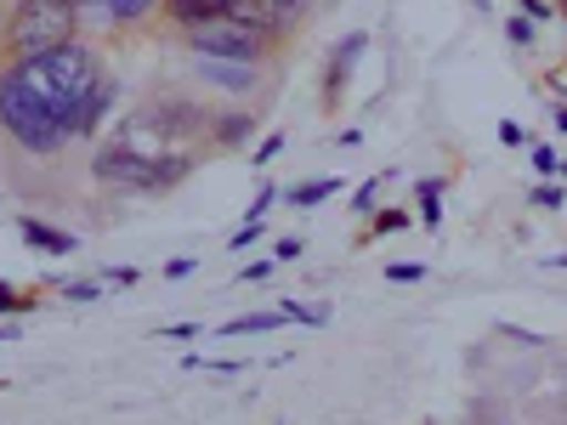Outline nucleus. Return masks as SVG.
Listing matches in <instances>:
<instances>
[{"label":"nucleus","instance_id":"nucleus-1","mask_svg":"<svg viewBox=\"0 0 567 425\" xmlns=\"http://www.w3.org/2000/svg\"><path fill=\"white\" fill-rule=\"evenodd\" d=\"M18 69H23V80L40 91V103L69 125V136H74V120H80L85 97H91V91H97V80L109 74L103 52H97L85 34L45 45V52H34V58H18Z\"/></svg>","mask_w":567,"mask_h":425},{"label":"nucleus","instance_id":"nucleus-2","mask_svg":"<svg viewBox=\"0 0 567 425\" xmlns=\"http://www.w3.org/2000/svg\"><path fill=\"white\" fill-rule=\"evenodd\" d=\"M199 165L194 148H171V154H142L131 142L109 136L97 142L91 154V182L97 187H114V194H136V199H154V194H171L176 182H187Z\"/></svg>","mask_w":567,"mask_h":425},{"label":"nucleus","instance_id":"nucleus-3","mask_svg":"<svg viewBox=\"0 0 567 425\" xmlns=\"http://www.w3.org/2000/svg\"><path fill=\"white\" fill-rule=\"evenodd\" d=\"M0 136H7L18 154H34V159H58L74 142L69 125L40 103V91L23 80L18 63H0Z\"/></svg>","mask_w":567,"mask_h":425},{"label":"nucleus","instance_id":"nucleus-4","mask_svg":"<svg viewBox=\"0 0 567 425\" xmlns=\"http://www.w3.org/2000/svg\"><path fill=\"white\" fill-rule=\"evenodd\" d=\"M85 29L80 0H7L0 12V63L34 58L58 40H74Z\"/></svg>","mask_w":567,"mask_h":425},{"label":"nucleus","instance_id":"nucleus-5","mask_svg":"<svg viewBox=\"0 0 567 425\" xmlns=\"http://www.w3.org/2000/svg\"><path fill=\"white\" fill-rule=\"evenodd\" d=\"M182 40H187V52H210V58H233V63H272V52H278V34H267L261 23H250V18H210V23H199V29H182Z\"/></svg>","mask_w":567,"mask_h":425},{"label":"nucleus","instance_id":"nucleus-6","mask_svg":"<svg viewBox=\"0 0 567 425\" xmlns=\"http://www.w3.org/2000/svg\"><path fill=\"white\" fill-rule=\"evenodd\" d=\"M187 74L205 91H221V97H250L261 85V63H233V58H210V52H187Z\"/></svg>","mask_w":567,"mask_h":425},{"label":"nucleus","instance_id":"nucleus-7","mask_svg":"<svg viewBox=\"0 0 567 425\" xmlns=\"http://www.w3.org/2000/svg\"><path fill=\"white\" fill-rule=\"evenodd\" d=\"M363 52H369V34L363 29H352L347 40H336V52H329V63H323V108H336L347 97V85H352Z\"/></svg>","mask_w":567,"mask_h":425},{"label":"nucleus","instance_id":"nucleus-8","mask_svg":"<svg viewBox=\"0 0 567 425\" xmlns=\"http://www.w3.org/2000/svg\"><path fill=\"white\" fill-rule=\"evenodd\" d=\"M307 12H312V0H239V7H233V18H250V23H261L278 40L290 34Z\"/></svg>","mask_w":567,"mask_h":425},{"label":"nucleus","instance_id":"nucleus-9","mask_svg":"<svg viewBox=\"0 0 567 425\" xmlns=\"http://www.w3.org/2000/svg\"><path fill=\"white\" fill-rule=\"evenodd\" d=\"M114 108H120V74H103V80H97V91H91V97H85L80 120H74V142H91V136H103V125L114 120Z\"/></svg>","mask_w":567,"mask_h":425},{"label":"nucleus","instance_id":"nucleus-10","mask_svg":"<svg viewBox=\"0 0 567 425\" xmlns=\"http://www.w3.org/2000/svg\"><path fill=\"white\" fill-rule=\"evenodd\" d=\"M18 239L34 245L40 256H74V250H80L74 232H63V227H52V221H40V216H18Z\"/></svg>","mask_w":567,"mask_h":425},{"label":"nucleus","instance_id":"nucleus-11","mask_svg":"<svg viewBox=\"0 0 567 425\" xmlns=\"http://www.w3.org/2000/svg\"><path fill=\"white\" fill-rule=\"evenodd\" d=\"M233 7H239V0H159L165 23H176V29H199L210 18H227Z\"/></svg>","mask_w":567,"mask_h":425},{"label":"nucleus","instance_id":"nucleus-12","mask_svg":"<svg viewBox=\"0 0 567 425\" xmlns=\"http://www.w3.org/2000/svg\"><path fill=\"white\" fill-rule=\"evenodd\" d=\"M256 114L250 108H221V114H210V148H245V142L256 136Z\"/></svg>","mask_w":567,"mask_h":425},{"label":"nucleus","instance_id":"nucleus-13","mask_svg":"<svg viewBox=\"0 0 567 425\" xmlns=\"http://www.w3.org/2000/svg\"><path fill=\"white\" fill-rule=\"evenodd\" d=\"M414 221L425 232H443V176H420L414 182Z\"/></svg>","mask_w":567,"mask_h":425},{"label":"nucleus","instance_id":"nucleus-14","mask_svg":"<svg viewBox=\"0 0 567 425\" xmlns=\"http://www.w3.org/2000/svg\"><path fill=\"white\" fill-rule=\"evenodd\" d=\"M341 176H312V182H296V187H284V199H290V210H318L341 194Z\"/></svg>","mask_w":567,"mask_h":425},{"label":"nucleus","instance_id":"nucleus-15","mask_svg":"<svg viewBox=\"0 0 567 425\" xmlns=\"http://www.w3.org/2000/svg\"><path fill=\"white\" fill-rule=\"evenodd\" d=\"M284 323H290V318H284V312L272 307V312H245V318H227V323L216 329V335H221V341H245V335H272V329H284Z\"/></svg>","mask_w":567,"mask_h":425},{"label":"nucleus","instance_id":"nucleus-16","mask_svg":"<svg viewBox=\"0 0 567 425\" xmlns=\"http://www.w3.org/2000/svg\"><path fill=\"white\" fill-rule=\"evenodd\" d=\"M154 7H159V0H97L103 23H142Z\"/></svg>","mask_w":567,"mask_h":425},{"label":"nucleus","instance_id":"nucleus-17","mask_svg":"<svg viewBox=\"0 0 567 425\" xmlns=\"http://www.w3.org/2000/svg\"><path fill=\"white\" fill-rule=\"evenodd\" d=\"M386 182H392V170L358 182V187H352V216H363V221H369V216H374V205H381V187H386Z\"/></svg>","mask_w":567,"mask_h":425},{"label":"nucleus","instance_id":"nucleus-18","mask_svg":"<svg viewBox=\"0 0 567 425\" xmlns=\"http://www.w3.org/2000/svg\"><path fill=\"white\" fill-rule=\"evenodd\" d=\"M58 296H63L69 307H91V301H103V278H63Z\"/></svg>","mask_w":567,"mask_h":425},{"label":"nucleus","instance_id":"nucleus-19","mask_svg":"<svg viewBox=\"0 0 567 425\" xmlns=\"http://www.w3.org/2000/svg\"><path fill=\"white\" fill-rule=\"evenodd\" d=\"M403 227H414V210H381V205H374V216H369V232H374V239H392V232H403Z\"/></svg>","mask_w":567,"mask_h":425},{"label":"nucleus","instance_id":"nucleus-20","mask_svg":"<svg viewBox=\"0 0 567 425\" xmlns=\"http://www.w3.org/2000/svg\"><path fill=\"white\" fill-rule=\"evenodd\" d=\"M278 312L290 318V323H307V329H323V323H329V307H307V301H296V296H284Z\"/></svg>","mask_w":567,"mask_h":425},{"label":"nucleus","instance_id":"nucleus-21","mask_svg":"<svg viewBox=\"0 0 567 425\" xmlns=\"http://www.w3.org/2000/svg\"><path fill=\"white\" fill-rule=\"evenodd\" d=\"M534 34H539V23H534L528 12H511V18H505V40H511V45H523V52H528Z\"/></svg>","mask_w":567,"mask_h":425},{"label":"nucleus","instance_id":"nucleus-22","mask_svg":"<svg viewBox=\"0 0 567 425\" xmlns=\"http://www.w3.org/2000/svg\"><path fill=\"white\" fill-rule=\"evenodd\" d=\"M284 142H290L284 131H267V136L256 142V148H250V165H256V170H267V165H272V159L284 154Z\"/></svg>","mask_w":567,"mask_h":425},{"label":"nucleus","instance_id":"nucleus-23","mask_svg":"<svg viewBox=\"0 0 567 425\" xmlns=\"http://www.w3.org/2000/svg\"><path fill=\"white\" fill-rule=\"evenodd\" d=\"M528 205H534V210H561V205H567V187H556L550 176H539V187L528 194Z\"/></svg>","mask_w":567,"mask_h":425},{"label":"nucleus","instance_id":"nucleus-24","mask_svg":"<svg viewBox=\"0 0 567 425\" xmlns=\"http://www.w3.org/2000/svg\"><path fill=\"white\" fill-rule=\"evenodd\" d=\"M34 307H40L34 296H23L18 283H7V278H0V312H7V318H18V312H34Z\"/></svg>","mask_w":567,"mask_h":425},{"label":"nucleus","instance_id":"nucleus-25","mask_svg":"<svg viewBox=\"0 0 567 425\" xmlns=\"http://www.w3.org/2000/svg\"><path fill=\"white\" fill-rule=\"evenodd\" d=\"M278 199H284V187H278V182H261V187H256V199H250V210H245V216H256V221H267V210H272Z\"/></svg>","mask_w":567,"mask_h":425},{"label":"nucleus","instance_id":"nucleus-26","mask_svg":"<svg viewBox=\"0 0 567 425\" xmlns=\"http://www.w3.org/2000/svg\"><path fill=\"white\" fill-rule=\"evenodd\" d=\"M528 165H534V176H556V170H561V159H556L550 142H534V148H528Z\"/></svg>","mask_w":567,"mask_h":425},{"label":"nucleus","instance_id":"nucleus-27","mask_svg":"<svg viewBox=\"0 0 567 425\" xmlns=\"http://www.w3.org/2000/svg\"><path fill=\"white\" fill-rule=\"evenodd\" d=\"M499 148H534V136H528V125H516V120H499Z\"/></svg>","mask_w":567,"mask_h":425},{"label":"nucleus","instance_id":"nucleus-28","mask_svg":"<svg viewBox=\"0 0 567 425\" xmlns=\"http://www.w3.org/2000/svg\"><path fill=\"white\" fill-rule=\"evenodd\" d=\"M386 278L392 283H420V278H432V267H425V261H392Z\"/></svg>","mask_w":567,"mask_h":425},{"label":"nucleus","instance_id":"nucleus-29","mask_svg":"<svg viewBox=\"0 0 567 425\" xmlns=\"http://www.w3.org/2000/svg\"><path fill=\"white\" fill-rule=\"evenodd\" d=\"M256 239H261V221H256V216H245L239 227H233V239H227V250H250Z\"/></svg>","mask_w":567,"mask_h":425},{"label":"nucleus","instance_id":"nucleus-30","mask_svg":"<svg viewBox=\"0 0 567 425\" xmlns=\"http://www.w3.org/2000/svg\"><path fill=\"white\" fill-rule=\"evenodd\" d=\"M301 256H307V239H278V245H272V261H278V267H296Z\"/></svg>","mask_w":567,"mask_h":425},{"label":"nucleus","instance_id":"nucleus-31","mask_svg":"<svg viewBox=\"0 0 567 425\" xmlns=\"http://www.w3.org/2000/svg\"><path fill=\"white\" fill-rule=\"evenodd\" d=\"M199 335H205V323H187V318L159 329V341H199Z\"/></svg>","mask_w":567,"mask_h":425},{"label":"nucleus","instance_id":"nucleus-32","mask_svg":"<svg viewBox=\"0 0 567 425\" xmlns=\"http://www.w3.org/2000/svg\"><path fill=\"white\" fill-rule=\"evenodd\" d=\"M272 267H278L272 256H261V261H245V267H239V283H261V278H272Z\"/></svg>","mask_w":567,"mask_h":425},{"label":"nucleus","instance_id":"nucleus-33","mask_svg":"<svg viewBox=\"0 0 567 425\" xmlns=\"http://www.w3.org/2000/svg\"><path fill=\"white\" fill-rule=\"evenodd\" d=\"M199 272V256H176V261H165V278L176 283V278H194Z\"/></svg>","mask_w":567,"mask_h":425},{"label":"nucleus","instance_id":"nucleus-34","mask_svg":"<svg viewBox=\"0 0 567 425\" xmlns=\"http://www.w3.org/2000/svg\"><path fill=\"white\" fill-rule=\"evenodd\" d=\"M136 278H142L136 267H103V283H114V290H131Z\"/></svg>","mask_w":567,"mask_h":425},{"label":"nucleus","instance_id":"nucleus-35","mask_svg":"<svg viewBox=\"0 0 567 425\" xmlns=\"http://www.w3.org/2000/svg\"><path fill=\"white\" fill-rule=\"evenodd\" d=\"M516 12H528L534 23H550V0H516Z\"/></svg>","mask_w":567,"mask_h":425},{"label":"nucleus","instance_id":"nucleus-36","mask_svg":"<svg viewBox=\"0 0 567 425\" xmlns=\"http://www.w3.org/2000/svg\"><path fill=\"white\" fill-rule=\"evenodd\" d=\"M550 131H556V136H567V97L550 108Z\"/></svg>","mask_w":567,"mask_h":425},{"label":"nucleus","instance_id":"nucleus-37","mask_svg":"<svg viewBox=\"0 0 567 425\" xmlns=\"http://www.w3.org/2000/svg\"><path fill=\"white\" fill-rule=\"evenodd\" d=\"M23 335V323L18 318H7V323H0V346H7V341H18Z\"/></svg>","mask_w":567,"mask_h":425},{"label":"nucleus","instance_id":"nucleus-38","mask_svg":"<svg viewBox=\"0 0 567 425\" xmlns=\"http://www.w3.org/2000/svg\"><path fill=\"white\" fill-rule=\"evenodd\" d=\"M336 142H341V148H358V142H363V131H358V125H347V131H336Z\"/></svg>","mask_w":567,"mask_h":425},{"label":"nucleus","instance_id":"nucleus-39","mask_svg":"<svg viewBox=\"0 0 567 425\" xmlns=\"http://www.w3.org/2000/svg\"><path fill=\"white\" fill-rule=\"evenodd\" d=\"M539 267H550V272H561V267H567V250H561V256H545Z\"/></svg>","mask_w":567,"mask_h":425},{"label":"nucleus","instance_id":"nucleus-40","mask_svg":"<svg viewBox=\"0 0 567 425\" xmlns=\"http://www.w3.org/2000/svg\"><path fill=\"white\" fill-rule=\"evenodd\" d=\"M80 12H85V18H103V12H97V0H80Z\"/></svg>","mask_w":567,"mask_h":425},{"label":"nucleus","instance_id":"nucleus-41","mask_svg":"<svg viewBox=\"0 0 567 425\" xmlns=\"http://www.w3.org/2000/svg\"><path fill=\"white\" fill-rule=\"evenodd\" d=\"M471 7H477V12H488V7H494V0H471Z\"/></svg>","mask_w":567,"mask_h":425},{"label":"nucleus","instance_id":"nucleus-42","mask_svg":"<svg viewBox=\"0 0 567 425\" xmlns=\"http://www.w3.org/2000/svg\"><path fill=\"white\" fill-rule=\"evenodd\" d=\"M556 176H561V182H567V165H561V170H556Z\"/></svg>","mask_w":567,"mask_h":425},{"label":"nucleus","instance_id":"nucleus-43","mask_svg":"<svg viewBox=\"0 0 567 425\" xmlns=\"http://www.w3.org/2000/svg\"><path fill=\"white\" fill-rule=\"evenodd\" d=\"M561 12H567V0H561Z\"/></svg>","mask_w":567,"mask_h":425}]
</instances>
